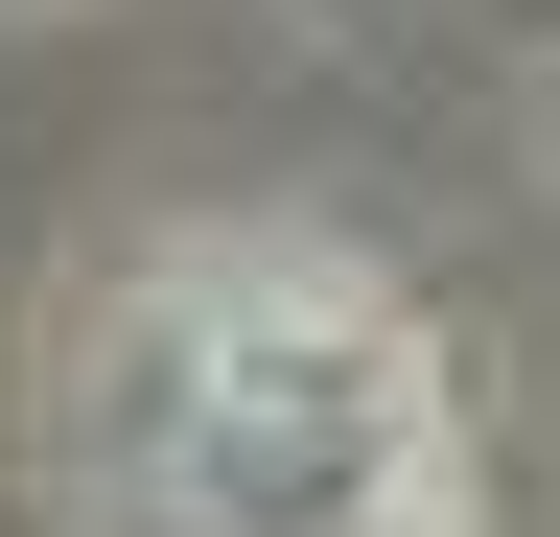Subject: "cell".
I'll list each match as a JSON object with an SVG mask.
<instances>
[{
	"label": "cell",
	"mask_w": 560,
	"mask_h": 537,
	"mask_svg": "<svg viewBox=\"0 0 560 537\" xmlns=\"http://www.w3.org/2000/svg\"><path fill=\"white\" fill-rule=\"evenodd\" d=\"M94 537H444V351L350 257H164L70 351Z\"/></svg>",
	"instance_id": "cell-1"
}]
</instances>
